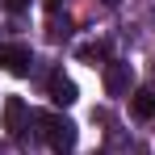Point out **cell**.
I'll use <instances>...</instances> for the list:
<instances>
[{
  "instance_id": "1",
  "label": "cell",
  "mask_w": 155,
  "mask_h": 155,
  "mask_svg": "<svg viewBox=\"0 0 155 155\" xmlns=\"http://www.w3.org/2000/svg\"><path fill=\"white\" fill-rule=\"evenodd\" d=\"M34 122L42 126V138L51 143L54 155H71L76 151V126H71L67 117H59V113H38Z\"/></svg>"
},
{
  "instance_id": "2",
  "label": "cell",
  "mask_w": 155,
  "mask_h": 155,
  "mask_svg": "<svg viewBox=\"0 0 155 155\" xmlns=\"http://www.w3.org/2000/svg\"><path fill=\"white\" fill-rule=\"evenodd\" d=\"M0 63H4V71H8V76H29L34 54H29L25 42H8V46H0Z\"/></svg>"
},
{
  "instance_id": "3",
  "label": "cell",
  "mask_w": 155,
  "mask_h": 155,
  "mask_svg": "<svg viewBox=\"0 0 155 155\" xmlns=\"http://www.w3.org/2000/svg\"><path fill=\"white\" fill-rule=\"evenodd\" d=\"M130 84H134V67L122 63V59H113L105 67V92L109 97H130Z\"/></svg>"
},
{
  "instance_id": "4",
  "label": "cell",
  "mask_w": 155,
  "mask_h": 155,
  "mask_svg": "<svg viewBox=\"0 0 155 155\" xmlns=\"http://www.w3.org/2000/svg\"><path fill=\"white\" fill-rule=\"evenodd\" d=\"M25 122H29V109L21 97H8L4 101V130L8 134H25Z\"/></svg>"
},
{
  "instance_id": "5",
  "label": "cell",
  "mask_w": 155,
  "mask_h": 155,
  "mask_svg": "<svg viewBox=\"0 0 155 155\" xmlns=\"http://www.w3.org/2000/svg\"><path fill=\"white\" fill-rule=\"evenodd\" d=\"M130 113H134L138 122H151L155 117V92L151 88H138V92L130 97Z\"/></svg>"
},
{
  "instance_id": "6",
  "label": "cell",
  "mask_w": 155,
  "mask_h": 155,
  "mask_svg": "<svg viewBox=\"0 0 155 155\" xmlns=\"http://www.w3.org/2000/svg\"><path fill=\"white\" fill-rule=\"evenodd\" d=\"M51 101L63 105V109H67V105H76V84H71L67 76H51Z\"/></svg>"
},
{
  "instance_id": "7",
  "label": "cell",
  "mask_w": 155,
  "mask_h": 155,
  "mask_svg": "<svg viewBox=\"0 0 155 155\" xmlns=\"http://www.w3.org/2000/svg\"><path fill=\"white\" fill-rule=\"evenodd\" d=\"M4 8L8 13H21V8H29V0H4Z\"/></svg>"
},
{
  "instance_id": "8",
  "label": "cell",
  "mask_w": 155,
  "mask_h": 155,
  "mask_svg": "<svg viewBox=\"0 0 155 155\" xmlns=\"http://www.w3.org/2000/svg\"><path fill=\"white\" fill-rule=\"evenodd\" d=\"M46 8H59V0H46Z\"/></svg>"
},
{
  "instance_id": "9",
  "label": "cell",
  "mask_w": 155,
  "mask_h": 155,
  "mask_svg": "<svg viewBox=\"0 0 155 155\" xmlns=\"http://www.w3.org/2000/svg\"><path fill=\"white\" fill-rule=\"evenodd\" d=\"M105 4H122V0H105Z\"/></svg>"
}]
</instances>
